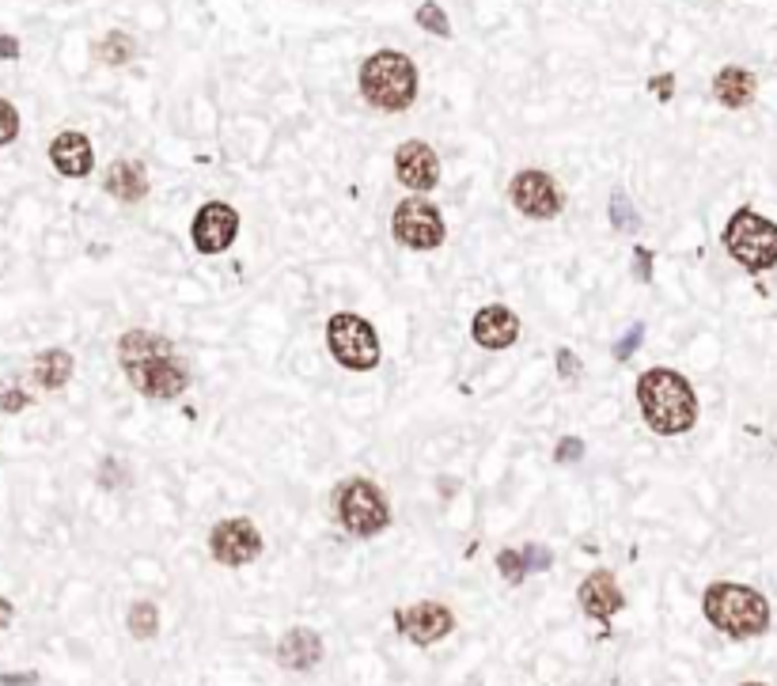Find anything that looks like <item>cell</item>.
Returning <instances> with one entry per match:
<instances>
[{
  "label": "cell",
  "instance_id": "cell-2",
  "mask_svg": "<svg viewBox=\"0 0 777 686\" xmlns=\"http://www.w3.org/2000/svg\"><path fill=\"white\" fill-rule=\"evenodd\" d=\"M702 611L713 630L736 637V641H751V637H763L770 630V604H766L763 592L748 588V584H710L702 596Z\"/></svg>",
  "mask_w": 777,
  "mask_h": 686
},
{
  "label": "cell",
  "instance_id": "cell-31",
  "mask_svg": "<svg viewBox=\"0 0 777 686\" xmlns=\"http://www.w3.org/2000/svg\"><path fill=\"white\" fill-rule=\"evenodd\" d=\"M641 338H645V327L637 322V327H629L626 334H622V342L614 345V360H629V353L641 350Z\"/></svg>",
  "mask_w": 777,
  "mask_h": 686
},
{
  "label": "cell",
  "instance_id": "cell-36",
  "mask_svg": "<svg viewBox=\"0 0 777 686\" xmlns=\"http://www.w3.org/2000/svg\"><path fill=\"white\" fill-rule=\"evenodd\" d=\"M38 675H0V686H35Z\"/></svg>",
  "mask_w": 777,
  "mask_h": 686
},
{
  "label": "cell",
  "instance_id": "cell-22",
  "mask_svg": "<svg viewBox=\"0 0 777 686\" xmlns=\"http://www.w3.org/2000/svg\"><path fill=\"white\" fill-rule=\"evenodd\" d=\"M95 58L103 61V65H111V68H122V65H129V61L137 58V42L126 35V30H111V35L99 38Z\"/></svg>",
  "mask_w": 777,
  "mask_h": 686
},
{
  "label": "cell",
  "instance_id": "cell-17",
  "mask_svg": "<svg viewBox=\"0 0 777 686\" xmlns=\"http://www.w3.org/2000/svg\"><path fill=\"white\" fill-rule=\"evenodd\" d=\"M322 660V637L307 626H296L277 641V664L289 672H311Z\"/></svg>",
  "mask_w": 777,
  "mask_h": 686
},
{
  "label": "cell",
  "instance_id": "cell-33",
  "mask_svg": "<svg viewBox=\"0 0 777 686\" xmlns=\"http://www.w3.org/2000/svg\"><path fill=\"white\" fill-rule=\"evenodd\" d=\"M629 269H634V281H641V284L652 281V251H649V246H637Z\"/></svg>",
  "mask_w": 777,
  "mask_h": 686
},
{
  "label": "cell",
  "instance_id": "cell-20",
  "mask_svg": "<svg viewBox=\"0 0 777 686\" xmlns=\"http://www.w3.org/2000/svg\"><path fill=\"white\" fill-rule=\"evenodd\" d=\"M164 353H175L171 338L152 334V330H126V334L118 338V360H122V368L141 365V360H149V357H164Z\"/></svg>",
  "mask_w": 777,
  "mask_h": 686
},
{
  "label": "cell",
  "instance_id": "cell-32",
  "mask_svg": "<svg viewBox=\"0 0 777 686\" xmlns=\"http://www.w3.org/2000/svg\"><path fill=\"white\" fill-rule=\"evenodd\" d=\"M553 360H558V376H561L565 383H569V380H573V383L581 380V368H584V365H581V357H576L573 350H558V357H553Z\"/></svg>",
  "mask_w": 777,
  "mask_h": 686
},
{
  "label": "cell",
  "instance_id": "cell-1",
  "mask_svg": "<svg viewBox=\"0 0 777 686\" xmlns=\"http://www.w3.org/2000/svg\"><path fill=\"white\" fill-rule=\"evenodd\" d=\"M637 406L652 433L683 436L698 425V395L675 368H649L637 376Z\"/></svg>",
  "mask_w": 777,
  "mask_h": 686
},
{
  "label": "cell",
  "instance_id": "cell-18",
  "mask_svg": "<svg viewBox=\"0 0 777 686\" xmlns=\"http://www.w3.org/2000/svg\"><path fill=\"white\" fill-rule=\"evenodd\" d=\"M103 190L126 205L144 202L149 198V172H144L141 160H114L103 175Z\"/></svg>",
  "mask_w": 777,
  "mask_h": 686
},
{
  "label": "cell",
  "instance_id": "cell-11",
  "mask_svg": "<svg viewBox=\"0 0 777 686\" xmlns=\"http://www.w3.org/2000/svg\"><path fill=\"white\" fill-rule=\"evenodd\" d=\"M240 236V213L228 202H205L194 213V225H190V243L198 254H225L228 246Z\"/></svg>",
  "mask_w": 777,
  "mask_h": 686
},
{
  "label": "cell",
  "instance_id": "cell-25",
  "mask_svg": "<svg viewBox=\"0 0 777 686\" xmlns=\"http://www.w3.org/2000/svg\"><path fill=\"white\" fill-rule=\"evenodd\" d=\"M607 209H611V225L619 228V231H634V228H637V209L629 205L626 190H614L611 205H607Z\"/></svg>",
  "mask_w": 777,
  "mask_h": 686
},
{
  "label": "cell",
  "instance_id": "cell-34",
  "mask_svg": "<svg viewBox=\"0 0 777 686\" xmlns=\"http://www.w3.org/2000/svg\"><path fill=\"white\" fill-rule=\"evenodd\" d=\"M649 91L660 99V103H667V99L675 96V76H672V73H664V76H652V80H649Z\"/></svg>",
  "mask_w": 777,
  "mask_h": 686
},
{
  "label": "cell",
  "instance_id": "cell-23",
  "mask_svg": "<svg viewBox=\"0 0 777 686\" xmlns=\"http://www.w3.org/2000/svg\"><path fill=\"white\" fill-rule=\"evenodd\" d=\"M126 626H129V634H133L137 641H152V637L160 634L156 604H149V599H137V604L129 607V614H126Z\"/></svg>",
  "mask_w": 777,
  "mask_h": 686
},
{
  "label": "cell",
  "instance_id": "cell-38",
  "mask_svg": "<svg viewBox=\"0 0 777 686\" xmlns=\"http://www.w3.org/2000/svg\"><path fill=\"white\" fill-rule=\"evenodd\" d=\"M743 686H766V683H743Z\"/></svg>",
  "mask_w": 777,
  "mask_h": 686
},
{
  "label": "cell",
  "instance_id": "cell-29",
  "mask_svg": "<svg viewBox=\"0 0 777 686\" xmlns=\"http://www.w3.org/2000/svg\"><path fill=\"white\" fill-rule=\"evenodd\" d=\"M584 459V441L581 436H561L558 448H553V462L569 467V462H581Z\"/></svg>",
  "mask_w": 777,
  "mask_h": 686
},
{
  "label": "cell",
  "instance_id": "cell-27",
  "mask_svg": "<svg viewBox=\"0 0 777 686\" xmlns=\"http://www.w3.org/2000/svg\"><path fill=\"white\" fill-rule=\"evenodd\" d=\"M497 569L509 584H523L527 576V561H523V550H501L497 554Z\"/></svg>",
  "mask_w": 777,
  "mask_h": 686
},
{
  "label": "cell",
  "instance_id": "cell-3",
  "mask_svg": "<svg viewBox=\"0 0 777 686\" xmlns=\"http://www.w3.org/2000/svg\"><path fill=\"white\" fill-rule=\"evenodd\" d=\"M357 84L368 106L387 114H403L418 99V65L403 50H375L360 65Z\"/></svg>",
  "mask_w": 777,
  "mask_h": 686
},
{
  "label": "cell",
  "instance_id": "cell-4",
  "mask_svg": "<svg viewBox=\"0 0 777 686\" xmlns=\"http://www.w3.org/2000/svg\"><path fill=\"white\" fill-rule=\"evenodd\" d=\"M721 243L748 274H770L777 266V225L763 213H755L751 205H743L728 217Z\"/></svg>",
  "mask_w": 777,
  "mask_h": 686
},
{
  "label": "cell",
  "instance_id": "cell-30",
  "mask_svg": "<svg viewBox=\"0 0 777 686\" xmlns=\"http://www.w3.org/2000/svg\"><path fill=\"white\" fill-rule=\"evenodd\" d=\"M523 561H527V573H543V569L553 566V554L546 550V546L531 543V546H523Z\"/></svg>",
  "mask_w": 777,
  "mask_h": 686
},
{
  "label": "cell",
  "instance_id": "cell-35",
  "mask_svg": "<svg viewBox=\"0 0 777 686\" xmlns=\"http://www.w3.org/2000/svg\"><path fill=\"white\" fill-rule=\"evenodd\" d=\"M0 58H4V61H15V58H20V42H15L12 35H0Z\"/></svg>",
  "mask_w": 777,
  "mask_h": 686
},
{
  "label": "cell",
  "instance_id": "cell-24",
  "mask_svg": "<svg viewBox=\"0 0 777 686\" xmlns=\"http://www.w3.org/2000/svg\"><path fill=\"white\" fill-rule=\"evenodd\" d=\"M418 27L421 30H429V35H436V38H451V23H448V15H444V8L436 4V0H425V4L418 8Z\"/></svg>",
  "mask_w": 777,
  "mask_h": 686
},
{
  "label": "cell",
  "instance_id": "cell-28",
  "mask_svg": "<svg viewBox=\"0 0 777 686\" xmlns=\"http://www.w3.org/2000/svg\"><path fill=\"white\" fill-rule=\"evenodd\" d=\"M15 137H20V111L8 99H0V149L12 144Z\"/></svg>",
  "mask_w": 777,
  "mask_h": 686
},
{
  "label": "cell",
  "instance_id": "cell-37",
  "mask_svg": "<svg viewBox=\"0 0 777 686\" xmlns=\"http://www.w3.org/2000/svg\"><path fill=\"white\" fill-rule=\"evenodd\" d=\"M12 614H15V607H12V604H8V599H4V596H0V630H4V626H8V622H12Z\"/></svg>",
  "mask_w": 777,
  "mask_h": 686
},
{
  "label": "cell",
  "instance_id": "cell-5",
  "mask_svg": "<svg viewBox=\"0 0 777 686\" xmlns=\"http://www.w3.org/2000/svg\"><path fill=\"white\" fill-rule=\"evenodd\" d=\"M334 512H337V523L357 538H372L391 528L387 497H383L380 485L368 482V478H349V482L337 485Z\"/></svg>",
  "mask_w": 777,
  "mask_h": 686
},
{
  "label": "cell",
  "instance_id": "cell-12",
  "mask_svg": "<svg viewBox=\"0 0 777 686\" xmlns=\"http://www.w3.org/2000/svg\"><path fill=\"white\" fill-rule=\"evenodd\" d=\"M395 626L410 645H436L456 630V614H451L444 604L425 599V604L403 607V611L395 614Z\"/></svg>",
  "mask_w": 777,
  "mask_h": 686
},
{
  "label": "cell",
  "instance_id": "cell-15",
  "mask_svg": "<svg viewBox=\"0 0 777 686\" xmlns=\"http://www.w3.org/2000/svg\"><path fill=\"white\" fill-rule=\"evenodd\" d=\"M50 164L65 179H88L95 167V149L80 129H65L50 141Z\"/></svg>",
  "mask_w": 777,
  "mask_h": 686
},
{
  "label": "cell",
  "instance_id": "cell-16",
  "mask_svg": "<svg viewBox=\"0 0 777 686\" xmlns=\"http://www.w3.org/2000/svg\"><path fill=\"white\" fill-rule=\"evenodd\" d=\"M576 599H581L584 614H588V619H596V622L614 619V614L626 607V596H622L619 581H614V573H607V569H596V573L584 576Z\"/></svg>",
  "mask_w": 777,
  "mask_h": 686
},
{
  "label": "cell",
  "instance_id": "cell-26",
  "mask_svg": "<svg viewBox=\"0 0 777 686\" xmlns=\"http://www.w3.org/2000/svg\"><path fill=\"white\" fill-rule=\"evenodd\" d=\"M30 406V395L15 380H0V414H23Z\"/></svg>",
  "mask_w": 777,
  "mask_h": 686
},
{
  "label": "cell",
  "instance_id": "cell-21",
  "mask_svg": "<svg viewBox=\"0 0 777 686\" xmlns=\"http://www.w3.org/2000/svg\"><path fill=\"white\" fill-rule=\"evenodd\" d=\"M73 353L68 350H58V345H53V350H42L35 357V365H30V376H35V383L42 391H61L65 388L68 380H73Z\"/></svg>",
  "mask_w": 777,
  "mask_h": 686
},
{
  "label": "cell",
  "instance_id": "cell-14",
  "mask_svg": "<svg viewBox=\"0 0 777 686\" xmlns=\"http://www.w3.org/2000/svg\"><path fill=\"white\" fill-rule=\"evenodd\" d=\"M395 175L406 190H418V194L433 190L436 182H441V160H436L433 144H425V141H403L398 144L395 149Z\"/></svg>",
  "mask_w": 777,
  "mask_h": 686
},
{
  "label": "cell",
  "instance_id": "cell-9",
  "mask_svg": "<svg viewBox=\"0 0 777 686\" xmlns=\"http://www.w3.org/2000/svg\"><path fill=\"white\" fill-rule=\"evenodd\" d=\"M509 198L527 220H553L561 209H565V194H561L558 179L546 172H535V167L512 175Z\"/></svg>",
  "mask_w": 777,
  "mask_h": 686
},
{
  "label": "cell",
  "instance_id": "cell-8",
  "mask_svg": "<svg viewBox=\"0 0 777 686\" xmlns=\"http://www.w3.org/2000/svg\"><path fill=\"white\" fill-rule=\"evenodd\" d=\"M129 383H133L137 395L152 398V403H171L179 398L182 391L190 388V372L175 353H164V357H149L141 365H129L126 368Z\"/></svg>",
  "mask_w": 777,
  "mask_h": 686
},
{
  "label": "cell",
  "instance_id": "cell-7",
  "mask_svg": "<svg viewBox=\"0 0 777 686\" xmlns=\"http://www.w3.org/2000/svg\"><path fill=\"white\" fill-rule=\"evenodd\" d=\"M391 231L406 251H436L448 239V225H444V213L433 202H425L421 194H410L395 205L391 213Z\"/></svg>",
  "mask_w": 777,
  "mask_h": 686
},
{
  "label": "cell",
  "instance_id": "cell-6",
  "mask_svg": "<svg viewBox=\"0 0 777 686\" xmlns=\"http://www.w3.org/2000/svg\"><path fill=\"white\" fill-rule=\"evenodd\" d=\"M327 350L349 372H372L380 365L383 350H380V334L375 327L357 312H337L327 322Z\"/></svg>",
  "mask_w": 777,
  "mask_h": 686
},
{
  "label": "cell",
  "instance_id": "cell-10",
  "mask_svg": "<svg viewBox=\"0 0 777 686\" xmlns=\"http://www.w3.org/2000/svg\"><path fill=\"white\" fill-rule=\"evenodd\" d=\"M262 531L247 516H232V520H220L217 528L209 531V554L220 561V566H251V561L262 554Z\"/></svg>",
  "mask_w": 777,
  "mask_h": 686
},
{
  "label": "cell",
  "instance_id": "cell-13",
  "mask_svg": "<svg viewBox=\"0 0 777 686\" xmlns=\"http://www.w3.org/2000/svg\"><path fill=\"white\" fill-rule=\"evenodd\" d=\"M471 338L489 353L512 350L520 342V315L509 304H486L474 312L471 319Z\"/></svg>",
  "mask_w": 777,
  "mask_h": 686
},
{
  "label": "cell",
  "instance_id": "cell-19",
  "mask_svg": "<svg viewBox=\"0 0 777 686\" xmlns=\"http://www.w3.org/2000/svg\"><path fill=\"white\" fill-rule=\"evenodd\" d=\"M755 91H759L755 73L743 65H725L717 76H713V99H717L721 106H728V111L751 106L755 103Z\"/></svg>",
  "mask_w": 777,
  "mask_h": 686
}]
</instances>
